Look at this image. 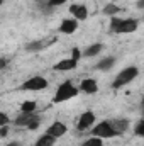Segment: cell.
Segmentation results:
<instances>
[{"instance_id": "cell-1", "label": "cell", "mask_w": 144, "mask_h": 146, "mask_svg": "<svg viewBox=\"0 0 144 146\" xmlns=\"http://www.w3.org/2000/svg\"><path fill=\"white\" fill-rule=\"evenodd\" d=\"M139 27V22L136 19H120V17H110L108 29L112 34H131L136 33Z\"/></svg>"}, {"instance_id": "cell-2", "label": "cell", "mask_w": 144, "mask_h": 146, "mask_svg": "<svg viewBox=\"0 0 144 146\" xmlns=\"http://www.w3.org/2000/svg\"><path fill=\"white\" fill-rule=\"evenodd\" d=\"M78 94H80V90L71 80H65L58 85V88L53 95V104H61V102L71 100L75 97H78Z\"/></svg>"}, {"instance_id": "cell-3", "label": "cell", "mask_w": 144, "mask_h": 146, "mask_svg": "<svg viewBox=\"0 0 144 146\" xmlns=\"http://www.w3.org/2000/svg\"><path fill=\"white\" fill-rule=\"evenodd\" d=\"M139 76V68L137 66H126V68H122L120 72L117 73V76L114 78V82H112V88H122V87H126V85H129L131 82H134L136 78Z\"/></svg>"}, {"instance_id": "cell-4", "label": "cell", "mask_w": 144, "mask_h": 146, "mask_svg": "<svg viewBox=\"0 0 144 146\" xmlns=\"http://www.w3.org/2000/svg\"><path fill=\"white\" fill-rule=\"evenodd\" d=\"M88 133H90V136H97V138H100V139H112V138H119V136H120V134L114 129V126L110 124V121L95 122Z\"/></svg>"}, {"instance_id": "cell-5", "label": "cell", "mask_w": 144, "mask_h": 146, "mask_svg": "<svg viewBox=\"0 0 144 146\" xmlns=\"http://www.w3.org/2000/svg\"><path fill=\"white\" fill-rule=\"evenodd\" d=\"M46 88H48V80L41 75H34V76L24 80L20 85V90H24V92H42Z\"/></svg>"}, {"instance_id": "cell-6", "label": "cell", "mask_w": 144, "mask_h": 146, "mask_svg": "<svg viewBox=\"0 0 144 146\" xmlns=\"http://www.w3.org/2000/svg\"><path fill=\"white\" fill-rule=\"evenodd\" d=\"M95 124V112L93 110H85L80 114L78 121H76V129L80 133H87L92 129V126Z\"/></svg>"}, {"instance_id": "cell-7", "label": "cell", "mask_w": 144, "mask_h": 146, "mask_svg": "<svg viewBox=\"0 0 144 146\" xmlns=\"http://www.w3.org/2000/svg\"><path fill=\"white\" fill-rule=\"evenodd\" d=\"M78 26H80V22H78L76 19L68 17V19H63V21H61L58 31H59L61 34H65V36H71V34H75V33L78 31Z\"/></svg>"}, {"instance_id": "cell-8", "label": "cell", "mask_w": 144, "mask_h": 146, "mask_svg": "<svg viewBox=\"0 0 144 146\" xmlns=\"http://www.w3.org/2000/svg\"><path fill=\"white\" fill-rule=\"evenodd\" d=\"M46 133L49 134V136H53V138H61V136H65L66 133H68V126L65 124V122H61V121H53L51 124H49V127L46 129Z\"/></svg>"}, {"instance_id": "cell-9", "label": "cell", "mask_w": 144, "mask_h": 146, "mask_svg": "<svg viewBox=\"0 0 144 146\" xmlns=\"http://www.w3.org/2000/svg\"><path fill=\"white\" fill-rule=\"evenodd\" d=\"M70 14L78 22H83V21L88 19V9H87L85 3H73V5H70Z\"/></svg>"}, {"instance_id": "cell-10", "label": "cell", "mask_w": 144, "mask_h": 146, "mask_svg": "<svg viewBox=\"0 0 144 146\" xmlns=\"http://www.w3.org/2000/svg\"><path fill=\"white\" fill-rule=\"evenodd\" d=\"M78 90L87 94V95H93V94L98 92V83H97L95 78H83L78 85Z\"/></svg>"}, {"instance_id": "cell-11", "label": "cell", "mask_w": 144, "mask_h": 146, "mask_svg": "<svg viewBox=\"0 0 144 146\" xmlns=\"http://www.w3.org/2000/svg\"><path fill=\"white\" fill-rule=\"evenodd\" d=\"M56 39H36V41H31L26 44V51L29 53H39V51H44L51 42H54Z\"/></svg>"}, {"instance_id": "cell-12", "label": "cell", "mask_w": 144, "mask_h": 146, "mask_svg": "<svg viewBox=\"0 0 144 146\" xmlns=\"http://www.w3.org/2000/svg\"><path fill=\"white\" fill-rule=\"evenodd\" d=\"M76 66H78V61H75L73 58H63L53 65V70L54 72H71Z\"/></svg>"}, {"instance_id": "cell-13", "label": "cell", "mask_w": 144, "mask_h": 146, "mask_svg": "<svg viewBox=\"0 0 144 146\" xmlns=\"http://www.w3.org/2000/svg\"><path fill=\"white\" fill-rule=\"evenodd\" d=\"M104 51V44L102 42H92L90 46H87L81 51V58H95Z\"/></svg>"}, {"instance_id": "cell-14", "label": "cell", "mask_w": 144, "mask_h": 146, "mask_svg": "<svg viewBox=\"0 0 144 146\" xmlns=\"http://www.w3.org/2000/svg\"><path fill=\"white\" fill-rule=\"evenodd\" d=\"M115 63H117V58L110 54V56H104L102 60H98V63L95 65V68L100 70V72H108V70H112L115 66Z\"/></svg>"}, {"instance_id": "cell-15", "label": "cell", "mask_w": 144, "mask_h": 146, "mask_svg": "<svg viewBox=\"0 0 144 146\" xmlns=\"http://www.w3.org/2000/svg\"><path fill=\"white\" fill-rule=\"evenodd\" d=\"M110 124L114 126V129L122 136V134H126L127 131H129V127H131V122H129V119H126V117H119V119H114V121H110Z\"/></svg>"}, {"instance_id": "cell-16", "label": "cell", "mask_w": 144, "mask_h": 146, "mask_svg": "<svg viewBox=\"0 0 144 146\" xmlns=\"http://www.w3.org/2000/svg\"><path fill=\"white\" fill-rule=\"evenodd\" d=\"M34 117H37L36 112H31V114H26V112H20L15 119H14V124L17 126V127H27V124L34 119Z\"/></svg>"}, {"instance_id": "cell-17", "label": "cell", "mask_w": 144, "mask_h": 146, "mask_svg": "<svg viewBox=\"0 0 144 146\" xmlns=\"http://www.w3.org/2000/svg\"><path fill=\"white\" fill-rule=\"evenodd\" d=\"M54 145H56V138L49 136L48 133L41 134V136L36 139V143H34V146H54Z\"/></svg>"}, {"instance_id": "cell-18", "label": "cell", "mask_w": 144, "mask_h": 146, "mask_svg": "<svg viewBox=\"0 0 144 146\" xmlns=\"http://www.w3.org/2000/svg\"><path fill=\"white\" fill-rule=\"evenodd\" d=\"M119 12H120V7L117 3H107L102 9V14L107 17H115V15H119Z\"/></svg>"}, {"instance_id": "cell-19", "label": "cell", "mask_w": 144, "mask_h": 146, "mask_svg": "<svg viewBox=\"0 0 144 146\" xmlns=\"http://www.w3.org/2000/svg\"><path fill=\"white\" fill-rule=\"evenodd\" d=\"M20 112H26V114L37 112V102L36 100H24L20 104Z\"/></svg>"}, {"instance_id": "cell-20", "label": "cell", "mask_w": 144, "mask_h": 146, "mask_svg": "<svg viewBox=\"0 0 144 146\" xmlns=\"http://www.w3.org/2000/svg\"><path fill=\"white\" fill-rule=\"evenodd\" d=\"M81 146H104V139H100L97 136H90L81 143Z\"/></svg>"}, {"instance_id": "cell-21", "label": "cell", "mask_w": 144, "mask_h": 146, "mask_svg": "<svg viewBox=\"0 0 144 146\" xmlns=\"http://www.w3.org/2000/svg\"><path fill=\"white\" fill-rule=\"evenodd\" d=\"M134 136L137 138H144V119H139L134 126Z\"/></svg>"}, {"instance_id": "cell-22", "label": "cell", "mask_w": 144, "mask_h": 146, "mask_svg": "<svg viewBox=\"0 0 144 146\" xmlns=\"http://www.w3.org/2000/svg\"><path fill=\"white\" fill-rule=\"evenodd\" d=\"M39 126H41V117L37 115V117H34V119L27 124V129H29V131H36V129H39Z\"/></svg>"}, {"instance_id": "cell-23", "label": "cell", "mask_w": 144, "mask_h": 146, "mask_svg": "<svg viewBox=\"0 0 144 146\" xmlns=\"http://www.w3.org/2000/svg\"><path fill=\"white\" fill-rule=\"evenodd\" d=\"M9 124H10V117H9V114L3 112V110H0V127H2V126H9Z\"/></svg>"}, {"instance_id": "cell-24", "label": "cell", "mask_w": 144, "mask_h": 146, "mask_svg": "<svg viewBox=\"0 0 144 146\" xmlns=\"http://www.w3.org/2000/svg\"><path fill=\"white\" fill-rule=\"evenodd\" d=\"M70 58H73L75 61H80V60H81V51H80L78 46H75L71 49V56H70Z\"/></svg>"}, {"instance_id": "cell-25", "label": "cell", "mask_w": 144, "mask_h": 146, "mask_svg": "<svg viewBox=\"0 0 144 146\" xmlns=\"http://www.w3.org/2000/svg\"><path fill=\"white\" fill-rule=\"evenodd\" d=\"M68 0H48V5L51 7V9H56V7H61V5H65Z\"/></svg>"}, {"instance_id": "cell-26", "label": "cell", "mask_w": 144, "mask_h": 146, "mask_svg": "<svg viewBox=\"0 0 144 146\" xmlns=\"http://www.w3.org/2000/svg\"><path fill=\"white\" fill-rule=\"evenodd\" d=\"M7 66H9V58H3V56H2V58H0V72L5 70Z\"/></svg>"}, {"instance_id": "cell-27", "label": "cell", "mask_w": 144, "mask_h": 146, "mask_svg": "<svg viewBox=\"0 0 144 146\" xmlns=\"http://www.w3.org/2000/svg\"><path fill=\"white\" fill-rule=\"evenodd\" d=\"M9 136V126H2L0 127V138H7Z\"/></svg>"}, {"instance_id": "cell-28", "label": "cell", "mask_w": 144, "mask_h": 146, "mask_svg": "<svg viewBox=\"0 0 144 146\" xmlns=\"http://www.w3.org/2000/svg\"><path fill=\"white\" fill-rule=\"evenodd\" d=\"M5 146H20V143H17V141H9Z\"/></svg>"}, {"instance_id": "cell-29", "label": "cell", "mask_w": 144, "mask_h": 146, "mask_svg": "<svg viewBox=\"0 0 144 146\" xmlns=\"http://www.w3.org/2000/svg\"><path fill=\"white\" fill-rule=\"evenodd\" d=\"M144 7V0H137V9H143Z\"/></svg>"}, {"instance_id": "cell-30", "label": "cell", "mask_w": 144, "mask_h": 146, "mask_svg": "<svg viewBox=\"0 0 144 146\" xmlns=\"http://www.w3.org/2000/svg\"><path fill=\"white\" fill-rule=\"evenodd\" d=\"M3 3H5V2H3V0H0V7H2V5H3Z\"/></svg>"}]
</instances>
